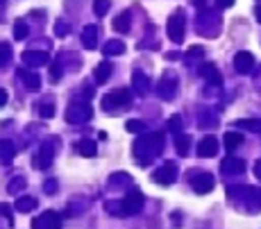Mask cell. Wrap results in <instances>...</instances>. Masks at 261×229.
Returning <instances> with one entry per match:
<instances>
[{
    "label": "cell",
    "instance_id": "45",
    "mask_svg": "<svg viewBox=\"0 0 261 229\" xmlns=\"http://www.w3.org/2000/svg\"><path fill=\"white\" fill-rule=\"evenodd\" d=\"M193 5H195L198 9H207L205 5H207V0H193Z\"/></svg>",
    "mask_w": 261,
    "mask_h": 229
},
{
    "label": "cell",
    "instance_id": "35",
    "mask_svg": "<svg viewBox=\"0 0 261 229\" xmlns=\"http://www.w3.org/2000/svg\"><path fill=\"white\" fill-rule=\"evenodd\" d=\"M93 12L95 16H105L109 12V0H93Z\"/></svg>",
    "mask_w": 261,
    "mask_h": 229
},
{
    "label": "cell",
    "instance_id": "29",
    "mask_svg": "<svg viewBox=\"0 0 261 229\" xmlns=\"http://www.w3.org/2000/svg\"><path fill=\"white\" fill-rule=\"evenodd\" d=\"M132 182V177H129L127 173H114V175H109V179H107V184H109V188H118L120 184H127Z\"/></svg>",
    "mask_w": 261,
    "mask_h": 229
},
{
    "label": "cell",
    "instance_id": "19",
    "mask_svg": "<svg viewBox=\"0 0 261 229\" xmlns=\"http://www.w3.org/2000/svg\"><path fill=\"white\" fill-rule=\"evenodd\" d=\"M220 170H223L225 175H239L245 170V161L243 159H236V157H227V159H223V163H220Z\"/></svg>",
    "mask_w": 261,
    "mask_h": 229
},
{
    "label": "cell",
    "instance_id": "1",
    "mask_svg": "<svg viewBox=\"0 0 261 229\" xmlns=\"http://www.w3.org/2000/svg\"><path fill=\"white\" fill-rule=\"evenodd\" d=\"M132 150L139 166H150L154 161V157H159V152L164 150V134L161 132H152V134L139 136Z\"/></svg>",
    "mask_w": 261,
    "mask_h": 229
},
{
    "label": "cell",
    "instance_id": "6",
    "mask_svg": "<svg viewBox=\"0 0 261 229\" xmlns=\"http://www.w3.org/2000/svg\"><path fill=\"white\" fill-rule=\"evenodd\" d=\"M177 73L175 71H166L161 75V80H159V86H157V93L161 95L166 102H171L173 98H175V93H177Z\"/></svg>",
    "mask_w": 261,
    "mask_h": 229
},
{
    "label": "cell",
    "instance_id": "38",
    "mask_svg": "<svg viewBox=\"0 0 261 229\" xmlns=\"http://www.w3.org/2000/svg\"><path fill=\"white\" fill-rule=\"evenodd\" d=\"M168 129H173L175 134H180L182 132V116H173V118L168 120Z\"/></svg>",
    "mask_w": 261,
    "mask_h": 229
},
{
    "label": "cell",
    "instance_id": "9",
    "mask_svg": "<svg viewBox=\"0 0 261 229\" xmlns=\"http://www.w3.org/2000/svg\"><path fill=\"white\" fill-rule=\"evenodd\" d=\"M236 198H239L243 204L252 207L254 211H261V188H254V186H239V191H236Z\"/></svg>",
    "mask_w": 261,
    "mask_h": 229
},
{
    "label": "cell",
    "instance_id": "5",
    "mask_svg": "<svg viewBox=\"0 0 261 229\" xmlns=\"http://www.w3.org/2000/svg\"><path fill=\"white\" fill-rule=\"evenodd\" d=\"M129 102H132V93L127 89H114L103 98V109L114 111L120 109V107H129Z\"/></svg>",
    "mask_w": 261,
    "mask_h": 229
},
{
    "label": "cell",
    "instance_id": "37",
    "mask_svg": "<svg viewBox=\"0 0 261 229\" xmlns=\"http://www.w3.org/2000/svg\"><path fill=\"white\" fill-rule=\"evenodd\" d=\"M127 132L141 134V132H146V123H141V120H127Z\"/></svg>",
    "mask_w": 261,
    "mask_h": 229
},
{
    "label": "cell",
    "instance_id": "7",
    "mask_svg": "<svg viewBox=\"0 0 261 229\" xmlns=\"http://www.w3.org/2000/svg\"><path fill=\"white\" fill-rule=\"evenodd\" d=\"M175 179H177L175 161H164V166H159V168L152 173V182L161 184V186H171V184H175Z\"/></svg>",
    "mask_w": 261,
    "mask_h": 229
},
{
    "label": "cell",
    "instance_id": "39",
    "mask_svg": "<svg viewBox=\"0 0 261 229\" xmlns=\"http://www.w3.org/2000/svg\"><path fill=\"white\" fill-rule=\"evenodd\" d=\"M61 73H64V71H61V64H59V61H55V64L50 66V77H52V82H59V80H61Z\"/></svg>",
    "mask_w": 261,
    "mask_h": 229
},
{
    "label": "cell",
    "instance_id": "32",
    "mask_svg": "<svg viewBox=\"0 0 261 229\" xmlns=\"http://www.w3.org/2000/svg\"><path fill=\"white\" fill-rule=\"evenodd\" d=\"M39 116H43V118H52L55 116V102H50V100H43V102H39Z\"/></svg>",
    "mask_w": 261,
    "mask_h": 229
},
{
    "label": "cell",
    "instance_id": "15",
    "mask_svg": "<svg viewBox=\"0 0 261 229\" xmlns=\"http://www.w3.org/2000/svg\"><path fill=\"white\" fill-rule=\"evenodd\" d=\"M21 59L27 68H39V66H46L50 57H48V52H43V50H25L21 55Z\"/></svg>",
    "mask_w": 261,
    "mask_h": 229
},
{
    "label": "cell",
    "instance_id": "2",
    "mask_svg": "<svg viewBox=\"0 0 261 229\" xmlns=\"http://www.w3.org/2000/svg\"><path fill=\"white\" fill-rule=\"evenodd\" d=\"M93 116V107L86 100H75L66 107V123L71 125H84Z\"/></svg>",
    "mask_w": 261,
    "mask_h": 229
},
{
    "label": "cell",
    "instance_id": "27",
    "mask_svg": "<svg viewBox=\"0 0 261 229\" xmlns=\"http://www.w3.org/2000/svg\"><path fill=\"white\" fill-rule=\"evenodd\" d=\"M236 129H250V132H261V118H241L234 123Z\"/></svg>",
    "mask_w": 261,
    "mask_h": 229
},
{
    "label": "cell",
    "instance_id": "13",
    "mask_svg": "<svg viewBox=\"0 0 261 229\" xmlns=\"http://www.w3.org/2000/svg\"><path fill=\"white\" fill-rule=\"evenodd\" d=\"M234 68H236V73H241V75H248V73H252L254 71V55H252V52H248V50L236 52Z\"/></svg>",
    "mask_w": 261,
    "mask_h": 229
},
{
    "label": "cell",
    "instance_id": "34",
    "mask_svg": "<svg viewBox=\"0 0 261 229\" xmlns=\"http://www.w3.org/2000/svg\"><path fill=\"white\" fill-rule=\"evenodd\" d=\"M12 61V48L7 43H0V68H5Z\"/></svg>",
    "mask_w": 261,
    "mask_h": 229
},
{
    "label": "cell",
    "instance_id": "44",
    "mask_svg": "<svg viewBox=\"0 0 261 229\" xmlns=\"http://www.w3.org/2000/svg\"><path fill=\"white\" fill-rule=\"evenodd\" d=\"M216 3H218V7H232L234 0H216Z\"/></svg>",
    "mask_w": 261,
    "mask_h": 229
},
{
    "label": "cell",
    "instance_id": "16",
    "mask_svg": "<svg viewBox=\"0 0 261 229\" xmlns=\"http://www.w3.org/2000/svg\"><path fill=\"white\" fill-rule=\"evenodd\" d=\"M16 77L23 82V86H25L27 91H39V89H41V77H39L35 71H27V68H18V71H16Z\"/></svg>",
    "mask_w": 261,
    "mask_h": 229
},
{
    "label": "cell",
    "instance_id": "23",
    "mask_svg": "<svg viewBox=\"0 0 261 229\" xmlns=\"http://www.w3.org/2000/svg\"><path fill=\"white\" fill-rule=\"evenodd\" d=\"M75 150L82 154V157H95L98 154V148H95V143L91 139H82L75 143Z\"/></svg>",
    "mask_w": 261,
    "mask_h": 229
},
{
    "label": "cell",
    "instance_id": "22",
    "mask_svg": "<svg viewBox=\"0 0 261 229\" xmlns=\"http://www.w3.org/2000/svg\"><path fill=\"white\" fill-rule=\"evenodd\" d=\"M14 157H16V148H14V143L7 141V139H0V161L9 163Z\"/></svg>",
    "mask_w": 261,
    "mask_h": 229
},
{
    "label": "cell",
    "instance_id": "24",
    "mask_svg": "<svg viewBox=\"0 0 261 229\" xmlns=\"http://www.w3.org/2000/svg\"><path fill=\"white\" fill-rule=\"evenodd\" d=\"M103 52L107 57H118V55H123V52H125V43L118 41V39H109V41L105 43Z\"/></svg>",
    "mask_w": 261,
    "mask_h": 229
},
{
    "label": "cell",
    "instance_id": "41",
    "mask_svg": "<svg viewBox=\"0 0 261 229\" xmlns=\"http://www.w3.org/2000/svg\"><path fill=\"white\" fill-rule=\"evenodd\" d=\"M43 191H46L48 195H52V193H57V182H55V179H48V182L43 184Z\"/></svg>",
    "mask_w": 261,
    "mask_h": 229
},
{
    "label": "cell",
    "instance_id": "3",
    "mask_svg": "<svg viewBox=\"0 0 261 229\" xmlns=\"http://www.w3.org/2000/svg\"><path fill=\"white\" fill-rule=\"evenodd\" d=\"M198 32L205 34V37H216L220 32V18L216 12H209V9H202L198 14Z\"/></svg>",
    "mask_w": 261,
    "mask_h": 229
},
{
    "label": "cell",
    "instance_id": "40",
    "mask_svg": "<svg viewBox=\"0 0 261 229\" xmlns=\"http://www.w3.org/2000/svg\"><path fill=\"white\" fill-rule=\"evenodd\" d=\"M55 34L57 37H66V34H69V25H66V21H57L55 23Z\"/></svg>",
    "mask_w": 261,
    "mask_h": 229
},
{
    "label": "cell",
    "instance_id": "25",
    "mask_svg": "<svg viewBox=\"0 0 261 229\" xmlns=\"http://www.w3.org/2000/svg\"><path fill=\"white\" fill-rule=\"evenodd\" d=\"M129 23H132V16H129V12L118 14V16L114 18V30H116V32H120V34L129 32Z\"/></svg>",
    "mask_w": 261,
    "mask_h": 229
},
{
    "label": "cell",
    "instance_id": "18",
    "mask_svg": "<svg viewBox=\"0 0 261 229\" xmlns=\"http://www.w3.org/2000/svg\"><path fill=\"white\" fill-rule=\"evenodd\" d=\"M82 46L86 50H95V46H98V25H86L82 30Z\"/></svg>",
    "mask_w": 261,
    "mask_h": 229
},
{
    "label": "cell",
    "instance_id": "26",
    "mask_svg": "<svg viewBox=\"0 0 261 229\" xmlns=\"http://www.w3.org/2000/svg\"><path fill=\"white\" fill-rule=\"evenodd\" d=\"M35 207H37V200H35V198H30V195L18 198V200H16V204H14V209H16L18 213H30Z\"/></svg>",
    "mask_w": 261,
    "mask_h": 229
},
{
    "label": "cell",
    "instance_id": "36",
    "mask_svg": "<svg viewBox=\"0 0 261 229\" xmlns=\"http://www.w3.org/2000/svg\"><path fill=\"white\" fill-rule=\"evenodd\" d=\"M14 37H16V39H25L27 37L25 21H16V23H14Z\"/></svg>",
    "mask_w": 261,
    "mask_h": 229
},
{
    "label": "cell",
    "instance_id": "46",
    "mask_svg": "<svg viewBox=\"0 0 261 229\" xmlns=\"http://www.w3.org/2000/svg\"><path fill=\"white\" fill-rule=\"evenodd\" d=\"M254 175H257V177L261 179V159H259L257 163H254Z\"/></svg>",
    "mask_w": 261,
    "mask_h": 229
},
{
    "label": "cell",
    "instance_id": "4",
    "mask_svg": "<svg viewBox=\"0 0 261 229\" xmlns=\"http://www.w3.org/2000/svg\"><path fill=\"white\" fill-rule=\"evenodd\" d=\"M184 12L182 9H177V12H173L171 16H168V21H166V32H168V39L171 41H175V43H182L184 41Z\"/></svg>",
    "mask_w": 261,
    "mask_h": 229
},
{
    "label": "cell",
    "instance_id": "30",
    "mask_svg": "<svg viewBox=\"0 0 261 229\" xmlns=\"http://www.w3.org/2000/svg\"><path fill=\"white\" fill-rule=\"evenodd\" d=\"M241 143H243V134H239V132H227L225 134V148L230 150V152L239 148Z\"/></svg>",
    "mask_w": 261,
    "mask_h": 229
},
{
    "label": "cell",
    "instance_id": "42",
    "mask_svg": "<svg viewBox=\"0 0 261 229\" xmlns=\"http://www.w3.org/2000/svg\"><path fill=\"white\" fill-rule=\"evenodd\" d=\"M0 216H5V218H7V222H9V225H12V211H9V204H0Z\"/></svg>",
    "mask_w": 261,
    "mask_h": 229
},
{
    "label": "cell",
    "instance_id": "10",
    "mask_svg": "<svg viewBox=\"0 0 261 229\" xmlns=\"http://www.w3.org/2000/svg\"><path fill=\"white\" fill-rule=\"evenodd\" d=\"M123 209H125V216H137L143 209V193L139 188L127 191V195L123 198Z\"/></svg>",
    "mask_w": 261,
    "mask_h": 229
},
{
    "label": "cell",
    "instance_id": "21",
    "mask_svg": "<svg viewBox=\"0 0 261 229\" xmlns=\"http://www.w3.org/2000/svg\"><path fill=\"white\" fill-rule=\"evenodd\" d=\"M112 73H114V64H112V61H100V64L95 66V71H93V77H95V82H98V84H105V82L112 77Z\"/></svg>",
    "mask_w": 261,
    "mask_h": 229
},
{
    "label": "cell",
    "instance_id": "8",
    "mask_svg": "<svg viewBox=\"0 0 261 229\" xmlns=\"http://www.w3.org/2000/svg\"><path fill=\"white\" fill-rule=\"evenodd\" d=\"M191 186L198 195H207V193L214 191L216 177L211 173H195V175H191Z\"/></svg>",
    "mask_w": 261,
    "mask_h": 229
},
{
    "label": "cell",
    "instance_id": "11",
    "mask_svg": "<svg viewBox=\"0 0 261 229\" xmlns=\"http://www.w3.org/2000/svg\"><path fill=\"white\" fill-rule=\"evenodd\" d=\"M198 73H200L202 80H207V84H211V86H220V84H223V75H220L218 66L211 64V61H205V64L198 66Z\"/></svg>",
    "mask_w": 261,
    "mask_h": 229
},
{
    "label": "cell",
    "instance_id": "14",
    "mask_svg": "<svg viewBox=\"0 0 261 229\" xmlns=\"http://www.w3.org/2000/svg\"><path fill=\"white\" fill-rule=\"evenodd\" d=\"M52 159H55V150H52V143H43L39 148V152L35 154V166L39 170H48L52 166Z\"/></svg>",
    "mask_w": 261,
    "mask_h": 229
},
{
    "label": "cell",
    "instance_id": "20",
    "mask_svg": "<svg viewBox=\"0 0 261 229\" xmlns=\"http://www.w3.org/2000/svg\"><path fill=\"white\" fill-rule=\"evenodd\" d=\"M132 89H134V93H137V95H146L148 93L150 82H148V77H146V73H143V71H134V75H132Z\"/></svg>",
    "mask_w": 261,
    "mask_h": 229
},
{
    "label": "cell",
    "instance_id": "31",
    "mask_svg": "<svg viewBox=\"0 0 261 229\" xmlns=\"http://www.w3.org/2000/svg\"><path fill=\"white\" fill-rule=\"evenodd\" d=\"M105 211L107 213H112V216H118V218H123L125 216V209H123V200H109L107 204H105Z\"/></svg>",
    "mask_w": 261,
    "mask_h": 229
},
{
    "label": "cell",
    "instance_id": "33",
    "mask_svg": "<svg viewBox=\"0 0 261 229\" xmlns=\"http://www.w3.org/2000/svg\"><path fill=\"white\" fill-rule=\"evenodd\" d=\"M25 177H14L12 182H9V186H7V193H12V195H18V191H23L25 188Z\"/></svg>",
    "mask_w": 261,
    "mask_h": 229
},
{
    "label": "cell",
    "instance_id": "43",
    "mask_svg": "<svg viewBox=\"0 0 261 229\" xmlns=\"http://www.w3.org/2000/svg\"><path fill=\"white\" fill-rule=\"evenodd\" d=\"M5 105H7V91L0 89V107H5Z\"/></svg>",
    "mask_w": 261,
    "mask_h": 229
},
{
    "label": "cell",
    "instance_id": "17",
    "mask_svg": "<svg viewBox=\"0 0 261 229\" xmlns=\"http://www.w3.org/2000/svg\"><path fill=\"white\" fill-rule=\"evenodd\" d=\"M216 152H218V139L211 134H207L205 139H200V143H198V154L205 159H211L216 157Z\"/></svg>",
    "mask_w": 261,
    "mask_h": 229
},
{
    "label": "cell",
    "instance_id": "47",
    "mask_svg": "<svg viewBox=\"0 0 261 229\" xmlns=\"http://www.w3.org/2000/svg\"><path fill=\"white\" fill-rule=\"evenodd\" d=\"M254 16H257V21L261 23V5H257V7H254Z\"/></svg>",
    "mask_w": 261,
    "mask_h": 229
},
{
    "label": "cell",
    "instance_id": "28",
    "mask_svg": "<svg viewBox=\"0 0 261 229\" xmlns=\"http://www.w3.org/2000/svg\"><path fill=\"white\" fill-rule=\"evenodd\" d=\"M175 148L177 152L184 157V154H188V148H191V136L184 134V132H180V134H175Z\"/></svg>",
    "mask_w": 261,
    "mask_h": 229
},
{
    "label": "cell",
    "instance_id": "12",
    "mask_svg": "<svg viewBox=\"0 0 261 229\" xmlns=\"http://www.w3.org/2000/svg\"><path fill=\"white\" fill-rule=\"evenodd\" d=\"M35 229H61V216L55 211H43L41 216L32 222Z\"/></svg>",
    "mask_w": 261,
    "mask_h": 229
},
{
    "label": "cell",
    "instance_id": "48",
    "mask_svg": "<svg viewBox=\"0 0 261 229\" xmlns=\"http://www.w3.org/2000/svg\"><path fill=\"white\" fill-rule=\"evenodd\" d=\"M0 3H3V0H0Z\"/></svg>",
    "mask_w": 261,
    "mask_h": 229
}]
</instances>
